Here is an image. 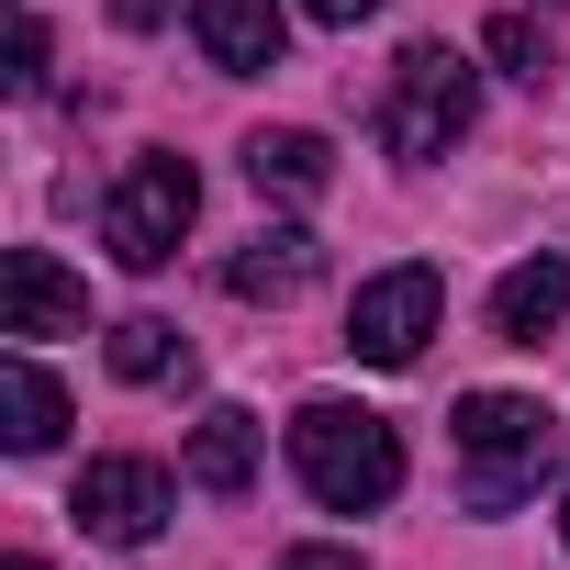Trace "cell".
<instances>
[{
  "instance_id": "9",
  "label": "cell",
  "mask_w": 570,
  "mask_h": 570,
  "mask_svg": "<svg viewBox=\"0 0 570 570\" xmlns=\"http://www.w3.org/2000/svg\"><path fill=\"white\" fill-rule=\"evenodd\" d=\"M314 268H325V246L303 224H268V235H246L224 257V292L235 303H292V292H314Z\"/></svg>"
},
{
  "instance_id": "4",
  "label": "cell",
  "mask_w": 570,
  "mask_h": 570,
  "mask_svg": "<svg viewBox=\"0 0 570 570\" xmlns=\"http://www.w3.org/2000/svg\"><path fill=\"white\" fill-rule=\"evenodd\" d=\"M470 112H481L470 68H459L448 46H414V57L392 68V101H381V146H392V157H448V146L470 135Z\"/></svg>"
},
{
  "instance_id": "19",
  "label": "cell",
  "mask_w": 570,
  "mask_h": 570,
  "mask_svg": "<svg viewBox=\"0 0 570 570\" xmlns=\"http://www.w3.org/2000/svg\"><path fill=\"white\" fill-rule=\"evenodd\" d=\"M112 12H124V23H157V12H168V0H112Z\"/></svg>"
},
{
  "instance_id": "18",
  "label": "cell",
  "mask_w": 570,
  "mask_h": 570,
  "mask_svg": "<svg viewBox=\"0 0 570 570\" xmlns=\"http://www.w3.org/2000/svg\"><path fill=\"white\" fill-rule=\"evenodd\" d=\"M279 570H370V559H347V548H292Z\"/></svg>"
},
{
  "instance_id": "21",
  "label": "cell",
  "mask_w": 570,
  "mask_h": 570,
  "mask_svg": "<svg viewBox=\"0 0 570 570\" xmlns=\"http://www.w3.org/2000/svg\"><path fill=\"white\" fill-rule=\"evenodd\" d=\"M559 537H570V503H559Z\"/></svg>"
},
{
  "instance_id": "7",
  "label": "cell",
  "mask_w": 570,
  "mask_h": 570,
  "mask_svg": "<svg viewBox=\"0 0 570 570\" xmlns=\"http://www.w3.org/2000/svg\"><path fill=\"white\" fill-rule=\"evenodd\" d=\"M79 325H90V292H79L46 246H12V257H0V336L46 347V336H79Z\"/></svg>"
},
{
  "instance_id": "11",
  "label": "cell",
  "mask_w": 570,
  "mask_h": 570,
  "mask_svg": "<svg viewBox=\"0 0 570 570\" xmlns=\"http://www.w3.org/2000/svg\"><path fill=\"white\" fill-rule=\"evenodd\" d=\"M0 414H12V448H23V459H46V448L68 436V392L35 370V347H12V370H0Z\"/></svg>"
},
{
  "instance_id": "10",
  "label": "cell",
  "mask_w": 570,
  "mask_h": 570,
  "mask_svg": "<svg viewBox=\"0 0 570 570\" xmlns=\"http://www.w3.org/2000/svg\"><path fill=\"white\" fill-rule=\"evenodd\" d=\"M559 314H570V257H514V268L492 279V336H503V347H537Z\"/></svg>"
},
{
  "instance_id": "3",
  "label": "cell",
  "mask_w": 570,
  "mask_h": 570,
  "mask_svg": "<svg viewBox=\"0 0 570 570\" xmlns=\"http://www.w3.org/2000/svg\"><path fill=\"white\" fill-rule=\"evenodd\" d=\"M190 213H202L190 157H135V168L112 179V202H101V246H112L124 268H168L179 235H190Z\"/></svg>"
},
{
  "instance_id": "2",
  "label": "cell",
  "mask_w": 570,
  "mask_h": 570,
  "mask_svg": "<svg viewBox=\"0 0 570 570\" xmlns=\"http://www.w3.org/2000/svg\"><path fill=\"white\" fill-rule=\"evenodd\" d=\"M559 448V414L525 403V392H470L459 403V459H470V514H514V492L548 470Z\"/></svg>"
},
{
  "instance_id": "16",
  "label": "cell",
  "mask_w": 570,
  "mask_h": 570,
  "mask_svg": "<svg viewBox=\"0 0 570 570\" xmlns=\"http://www.w3.org/2000/svg\"><path fill=\"white\" fill-rule=\"evenodd\" d=\"M35 79H46V23H23V35H12V90H35Z\"/></svg>"
},
{
  "instance_id": "12",
  "label": "cell",
  "mask_w": 570,
  "mask_h": 570,
  "mask_svg": "<svg viewBox=\"0 0 570 570\" xmlns=\"http://www.w3.org/2000/svg\"><path fill=\"white\" fill-rule=\"evenodd\" d=\"M246 179H257V190H279V202H314V190L336 179V157H325V135L279 124V135H257V146H246Z\"/></svg>"
},
{
  "instance_id": "13",
  "label": "cell",
  "mask_w": 570,
  "mask_h": 570,
  "mask_svg": "<svg viewBox=\"0 0 570 570\" xmlns=\"http://www.w3.org/2000/svg\"><path fill=\"white\" fill-rule=\"evenodd\" d=\"M190 481H202V492H246V481H257V425H246L235 403L190 425Z\"/></svg>"
},
{
  "instance_id": "1",
  "label": "cell",
  "mask_w": 570,
  "mask_h": 570,
  "mask_svg": "<svg viewBox=\"0 0 570 570\" xmlns=\"http://www.w3.org/2000/svg\"><path fill=\"white\" fill-rule=\"evenodd\" d=\"M292 470L325 514H381L403 492V436L370 403H303L292 414Z\"/></svg>"
},
{
  "instance_id": "17",
  "label": "cell",
  "mask_w": 570,
  "mask_h": 570,
  "mask_svg": "<svg viewBox=\"0 0 570 570\" xmlns=\"http://www.w3.org/2000/svg\"><path fill=\"white\" fill-rule=\"evenodd\" d=\"M303 12H314V23H336V35H347V23H370V12H381V0H303Z\"/></svg>"
},
{
  "instance_id": "5",
  "label": "cell",
  "mask_w": 570,
  "mask_h": 570,
  "mask_svg": "<svg viewBox=\"0 0 570 570\" xmlns=\"http://www.w3.org/2000/svg\"><path fill=\"white\" fill-rule=\"evenodd\" d=\"M436 314H448V279H436L425 257H403V268L358 279V303H347V347H358L370 370H414L425 336H436Z\"/></svg>"
},
{
  "instance_id": "6",
  "label": "cell",
  "mask_w": 570,
  "mask_h": 570,
  "mask_svg": "<svg viewBox=\"0 0 570 570\" xmlns=\"http://www.w3.org/2000/svg\"><path fill=\"white\" fill-rule=\"evenodd\" d=\"M168 514H179V481H168L157 459H90V470L68 481V525L101 537V548H146Z\"/></svg>"
},
{
  "instance_id": "20",
  "label": "cell",
  "mask_w": 570,
  "mask_h": 570,
  "mask_svg": "<svg viewBox=\"0 0 570 570\" xmlns=\"http://www.w3.org/2000/svg\"><path fill=\"white\" fill-rule=\"evenodd\" d=\"M12 570H46V559H12Z\"/></svg>"
},
{
  "instance_id": "15",
  "label": "cell",
  "mask_w": 570,
  "mask_h": 570,
  "mask_svg": "<svg viewBox=\"0 0 570 570\" xmlns=\"http://www.w3.org/2000/svg\"><path fill=\"white\" fill-rule=\"evenodd\" d=\"M492 57H503V68H514V79H525V90H537V79H548V46H537V23H514V12H503V23H492Z\"/></svg>"
},
{
  "instance_id": "14",
  "label": "cell",
  "mask_w": 570,
  "mask_h": 570,
  "mask_svg": "<svg viewBox=\"0 0 570 570\" xmlns=\"http://www.w3.org/2000/svg\"><path fill=\"white\" fill-rule=\"evenodd\" d=\"M112 370H124V381H168V370H190V347H179V325L124 314V325H112Z\"/></svg>"
},
{
  "instance_id": "8",
  "label": "cell",
  "mask_w": 570,
  "mask_h": 570,
  "mask_svg": "<svg viewBox=\"0 0 570 570\" xmlns=\"http://www.w3.org/2000/svg\"><path fill=\"white\" fill-rule=\"evenodd\" d=\"M190 35H202V57L224 79H268L279 46H292V12L279 0H190Z\"/></svg>"
}]
</instances>
